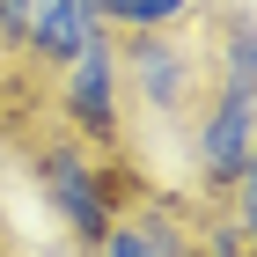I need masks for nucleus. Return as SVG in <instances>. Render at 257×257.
<instances>
[{
	"label": "nucleus",
	"instance_id": "1",
	"mask_svg": "<svg viewBox=\"0 0 257 257\" xmlns=\"http://www.w3.org/2000/svg\"><path fill=\"white\" fill-rule=\"evenodd\" d=\"M118 44V88L169 133H191V118L206 110V96L220 88L228 66V0H206L191 22L177 30H110Z\"/></svg>",
	"mask_w": 257,
	"mask_h": 257
},
{
	"label": "nucleus",
	"instance_id": "2",
	"mask_svg": "<svg viewBox=\"0 0 257 257\" xmlns=\"http://www.w3.org/2000/svg\"><path fill=\"white\" fill-rule=\"evenodd\" d=\"M220 52H228L220 88L191 118V191L206 206L250 191V177H257V30H250V0H228V44Z\"/></svg>",
	"mask_w": 257,
	"mask_h": 257
},
{
	"label": "nucleus",
	"instance_id": "3",
	"mask_svg": "<svg viewBox=\"0 0 257 257\" xmlns=\"http://www.w3.org/2000/svg\"><path fill=\"white\" fill-rule=\"evenodd\" d=\"M52 110H59V125L74 140H88L96 155L133 147V140H125V88H118V44H110V30H96V37L52 74Z\"/></svg>",
	"mask_w": 257,
	"mask_h": 257
},
{
	"label": "nucleus",
	"instance_id": "4",
	"mask_svg": "<svg viewBox=\"0 0 257 257\" xmlns=\"http://www.w3.org/2000/svg\"><path fill=\"white\" fill-rule=\"evenodd\" d=\"M103 22L88 0H0V66L59 74Z\"/></svg>",
	"mask_w": 257,
	"mask_h": 257
},
{
	"label": "nucleus",
	"instance_id": "5",
	"mask_svg": "<svg viewBox=\"0 0 257 257\" xmlns=\"http://www.w3.org/2000/svg\"><path fill=\"white\" fill-rule=\"evenodd\" d=\"M198 228H206V198L155 184L140 206H125L110 220V235L96 242V257H198Z\"/></svg>",
	"mask_w": 257,
	"mask_h": 257
},
{
	"label": "nucleus",
	"instance_id": "6",
	"mask_svg": "<svg viewBox=\"0 0 257 257\" xmlns=\"http://www.w3.org/2000/svg\"><path fill=\"white\" fill-rule=\"evenodd\" d=\"M206 0H103V30H177Z\"/></svg>",
	"mask_w": 257,
	"mask_h": 257
},
{
	"label": "nucleus",
	"instance_id": "7",
	"mask_svg": "<svg viewBox=\"0 0 257 257\" xmlns=\"http://www.w3.org/2000/svg\"><path fill=\"white\" fill-rule=\"evenodd\" d=\"M0 250H15V228H8V213H0Z\"/></svg>",
	"mask_w": 257,
	"mask_h": 257
},
{
	"label": "nucleus",
	"instance_id": "8",
	"mask_svg": "<svg viewBox=\"0 0 257 257\" xmlns=\"http://www.w3.org/2000/svg\"><path fill=\"white\" fill-rule=\"evenodd\" d=\"M0 257H15V250H0Z\"/></svg>",
	"mask_w": 257,
	"mask_h": 257
}]
</instances>
